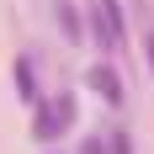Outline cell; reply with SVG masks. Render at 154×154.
I'll return each mask as SVG.
<instances>
[{
    "label": "cell",
    "mask_w": 154,
    "mask_h": 154,
    "mask_svg": "<svg viewBox=\"0 0 154 154\" xmlns=\"http://www.w3.org/2000/svg\"><path fill=\"white\" fill-rule=\"evenodd\" d=\"M75 96L69 91H59V96H48V101H37V117H32V138L37 143H53L59 133H69L75 128Z\"/></svg>",
    "instance_id": "1"
},
{
    "label": "cell",
    "mask_w": 154,
    "mask_h": 154,
    "mask_svg": "<svg viewBox=\"0 0 154 154\" xmlns=\"http://www.w3.org/2000/svg\"><path fill=\"white\" fill-rule=\"evenodd\" d=\"M85 85H91L96 96H101V101H106V106H122V75H117V69H112V64H96L91 75H85Z\"/></svg>",
    "instance_id": "2"
},
{
    "label": "cell",
    "mask_w": 154,
    "mask_h": 154,
    "mask_svg": "<svg viewBox=\"0 0 154 154\" xmlns=\"http://www.w3.org/2000/svg\"><path fill=\"white\" fill-rule=\"evenodd\" d=\"M11 80H16V96H21V101H32V106L43 101V91H37V64H32L27 53H16V64H11Z\"/></svg>",
    "instance_id": "3"
},
{
    "label": "cell",
    "mask_w": 154,
    "mask_h": 154,
    "mask_svg": "<svg viewBox=\"0 0 154 154\" xmlns=\"http://www.w3.org/2000/svg\"><path fill=\"white\" fill-rule=\"evenodd\" d=\"M91 37H96L101 53H122V43H117V32H112L106 11H101V0H91Z\"/></svg>",
    "instance_id": "4"
},
{
    "label": "cell",
    "mask_w": 154,
    "mask_h": 154,
    "mask_svg": "<svg viewBox=\"0 0 154 154\" xmlns=\"http://www.w3.org/2000/svg\"><path fill=\"white\" fill-rule=\"evenodd\" d=\"M53 16H59L64 37H69V43H80V11H75V0H59V5H53Z\"/></svg>",
    "instance_id": "5"
},
{
    "label": "cell",
    "mask_w": 154,
    "mask_h": 154,
    "mask_svg": "<svg viewBox=\"0 0 154 154\" xmlns=\"http://www.w3.org/2000/svg\"><path fill=\"white\" fill-rule=\"evenodd\" d=\"M138 16H143V53H149V75H154V16L143 0H138Z\"/></svg>",
    "instance_id": "6"
}]
</instances>
